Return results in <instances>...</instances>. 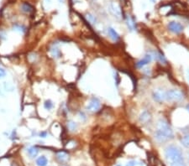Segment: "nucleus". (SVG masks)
I'll list each match as a JSON object with an SVG mask.
<instances>
[{"instance_id":"nucleus-1","label":"nucleus","mask_w":189,"mask_h":166,"mask_svg":"<svg viewBox=\"0 0 189 166\" xmlns=\"http://www.w3.org/2000/svg\"><path fill=\"white\" fill-rule=\"evenodd\" d=\"M155 139L159 143H165L172 138V129L165 119H161L157 124V130L155 132Z\"/></svg>"},{"instance_id":"nucleus-2","label":"nucleus","mask_w":189,"mask_h":166,"mask_svg":"<svg viewBox=\"0 0 189 166\" xmlns=\"http://www.w3.org/2000/svg\"><path fill=\"white\" fill-rule=\"evenodd\" d=\"M165 156L166 160L170 163V164L184 161L181 149L175 145H170L166 147L165 149Z\"/></svg>"},{"instance_id":"nucleus-3","label":"nucleus","mask_w":189,"mask_h":166,"mask_svg":"<svg viewBox=\"0 0 189 166\" xmlns=\"http://www.w3.org/2000/svg\"><path fill=\"white\" fill-rule=\"evenodd\" d=\"M183 99V94L179 90L171 89L166 92V100L169 102H181Z\"/></svg>"},{"instance_id":"nucleus-4","label":"nucleus","mask_w":189,"mask_h":166,"mask_svg":"<svg viewBox=\"0 0 189 166\" xmlns=\"http://www.w3.org/2000/svg\"><path fill=\"white\" fill-rule=\"evenodd\" d=\"M109 12H110V13H111L115 18H117V19L122 18V8H121V6H120L117 2L111 1V2L109 3Z\"/></svg>"},{"instance_id":"nucleus-5","label":"nucleus","mask_w":189,"mask_h":166,"mask_svg":"<svg viewBox=\"0 0 189 166\" xmlns=\"http://www.w3.org/2000/svg\"><path fill=\"white\" fill-rule=\"evenodd\" d=\"M101 108V102L99 98H92L88 103V105L86 106V109L92 113H97L99 112Z\"/></svg>"},{"instance_id":"nucleus-6","label":"nucleus","mask_w":189,"mask_h":166,"mask_svg":"<svg viewBox=\"0 0 189 166\" xmlns=\"http://www.w3.org/2000/svg\"><path fill=\"white\" fill-rule=\"evenodd\" d=\"M152 98L156 103H162L166 100V92L162 89L155 90L152 93Z\"/></svg>"},{"instance_id":"nucleus-7","label":"nucleus","mask_w":189,"mask_h":166,"mask_svg":"<svg viewBox=\"0 0 189 166\" xmlns=\"http://www.w3.org/2000/svg\"><path fill=\"white\" fill-rule=\"evenodd\" d=\"M168 29L174 34H180L183 30V26L178 22L172 21L168 24Z\"/></svg>"},{"instance_id":"nucleus-8","label":"nucleus","mask_w":189,"mask_h":166,"mask_svg":"<svg viewBox=\"0 0 189 166\" xmlns=\"http://www.w3.org/2000/svg\"><path fill=\"white\" fill-rule=\"evenodd\" d=\"M151 61H152V55H151V54H146V55H145L144 58L140 60V61L135 64V66L139 69L143 68L144 66H146V65L151 63Z\"/></svg>"},{"instance_id":"nucleus-9","label":"nucleus","mask_w":189,"mask_h":166,"mask_svg":"<svg viewBox=\"0 0 189 166\" xmlns=\"http://www.w3.org/2000/svg\"><path fill=\"white\" fill-rule=\"evenodd\" d=\"M49 52H50L51 57L53 59L57 60V59H60L61 57V51L56 44H53L51 45L50 49H49Z\"/></svg>"},{"instance_id":"nucleus-10","label":"nucleus","mask_w":189,"mask_h":166,"mask_svg":"<svg viewBox=\"0 0 189 166\" xmlns=\"http://www.w3.org/2000/svg\"><path fill=\"white\" fill-rule=\"evenodd\" d=\"M151 120V114L146 110L143 111L139 116V121L142 124L148 123Z\"/></svg>"},{"instance_id":"nucleus-11","label":"nucleus","mask_w":189,"mask_h":166,"mask_svg":"<svg viewBox=\"0 0 189 166\" xmlns=\"http://www.w3.org/2000/svg\"><path fill=\"white\" fill-rule=\"evenodd\" d=\"M56 159L60 162V163H65L68 160L69 158V154L66 151H59L56 154Z\"/></svg>"},{"instance_id":"nucleus-12","label":"nucleus","mask_w":189,"mask_h":166,"mask_svg":"<svg viewBox=\"0 0 189 166\" xmlns=\"http://www.w3.org/2000/svg\"><path fill=\"white\" fill-rule=\"evenodd\" d=\"M39 148L36 146H31L27 148V153L29 156V158H35L37 157L38 153H39Z\"/></svg>"},{"instance_id":"nucleus-13","label":"nucleus","mask_w":189,"mask_h":166,"mask_svg":"<svg viewBox=\"0 0 189 166\" xmlns=\"http://www.w3.org/2000/svg\"><path fill=\"white\" fill-rule=\"evenodd\" d=\"M21 10L22 12L27 13V14H30L34 12V8H33L32 5H30L29 3H23L21 4Z\"/></svg>"},{"instance_id":"nucleus-14","label":"nucleus","mask_w":189,"mask_h":166,"mask_svg":"<svg viewBox=\"0 0 189 166\" xmlns=\"http://www.w3.org/2000/svg\"><path fill=\"white\" fill-rule=\"evenodd\" d=\"M108 34L114 41H118L120 39V34H118L117 32L115 31V29H114L113 28H109L108 29Z\"/></svg>"},{"instance_id":"nucleus-15","label":"nucleus","mask_w":189,"mask_h":166,"mask_svg":"<svg viewBox=\"0 0 189 166\" xmlns=\"http://www.w3.org/2000/svg\"><path fill=\"white\" fill-rule=\"evenodd\" d=\"M35 163L37 166H46L48 163V159L45 155H41L36 158Z\"/></svg>"},{"instance_id":"nucleus-16","label":"nucleus","mask_w":189,"mask_h":166,"mask_svg":"<svg viewBox=\"0 0 189 166\" xmlns=\"http://www.w3.org/2000/svg\"><path fill=\"white\" fill-rule=\"evenodd\" d=\"M13 30L14 31H18L19 33H22V34H24L26 33L27 29L26 27L23 25V24H14L13 25Z\"/></svg>"},{"instance_id":"nucleus-17","label":"nucleus","mask_w":189,"mask_h":166,"mask_svg":"<svg viewBox=\"0 0 189 166\" xmlns=\"http://www.w3.org/2000/svg\"><path fill=\"white\" fill-rule=\"evenodd\" d=\"M67 129L69 130L70 132H76L77 130V128H78L77 123H75V122L72 121V120H70V121L67 122Z\"/></svg>"},{"instance_id":"nucleus-18","label":"nucleus","mask_w":189,"mask_h":166,"mask_svg":"<svg viewBox=\"0 0 189 166\" xmlns=\"http://www.w3.org/2000/svg\"><path fill=\"white\" fill-rule=\"evenodd\" d=\"M126 20H127V25H128L129 29H130L131 31H132V30H135V23L134 18L128 16L127 18H126Z\"/></svg>"},{"instance_id":"nucleus-19","label":"nucleus","mask_w":189,"mask_h":166,"mask_svg":"<svg viewBox=\"0 0 189 166\" xmlns=\"http://www.w3.org/2000/svg\"><path fill=\"white\" fill-rule=\"evenodd\" d=\"M53 108H54V103L51 99H47V100L45 101V103H44V108H45V110L51 111Z\"/></svg>"},{"instance_id":"nucleus-20","label":"nucleus","mask_w":189,"mask_h":166,"mask_svg":"<svg viewBox=\"0 0 189 166\" xmlns=\"http://www.w3.org/2000/svg\"><path fill=\"white\" fill-rule=\"evenodd\" d=\"M3 87H4V89L7 92H13V90H14V87L11 83H9V82H3Z\"/></svg>"},{"instance_id":"nucleus-21","label":"nucleus","mask_w":189,"mask_h":166,"mask_svg":"<svg viewBox=\"0 0 189 166\" xmlns=\"http://www.w3.org/2000/svg\"><path fill=\"white\" fill-rule=\"evenodd\" d=\"M86 18L88 20V22H90L91 24H96L97 23V18H95V16H93V14H91V13H88L87 16H86Z\"/></svg>"},{"instance_id":"nucleus-22","label":"nucleus","mask_w":189,"mask_h":166,"mask_svg":"<svg viewBox=\"0 0 189 166\" xmlns=\"http://www.w3.org/2000/svg\"><path fill=\"white\" fill-rule=\"evenodd\" d=\"M78 116H79V118L83 123H86L87 120H88V117L86 115V113L83 111H79L78 112Z\"/></svg>"},{"instance_id":"nucleus-23","label":"nucleus","mask_w":189,"mask_h":166,"mask_svg":"<svg viewBox=\"0 0 189 166\" xmlns=\"http://www.w3.org/2000/svg\"><path fill=\"white\" fill-rule=\"evenodd\" d=\"M181 141V143H182V144H183L185 147L189 148V135H186V136L182 137Z\"/></svg>"},{"instance_id":"nucleus-24","label":"nucleus","mask_w":189,"mask_h":166,"mask_svg":"<svg viewBox=\"0 0 189 166\" xmlns=\"http://www.w3.org/2000/svg\"><path fill=\"white\" fill-rule=\"evenodd\" d=\"M141 164H142V163H139V162H137V161L135 160H130L126 163V166H138L141 165Z\"/></svg>"},{"instance_id":"nucleus-25","label":"nucleus","mask_w":189,"mask_h":166,"mask_svg":"<svg viewBox=\"0 0 189 166\" xmlns=\"http://www.w3.org/2000/svg\"><path fill=\"white\" fill-rule=\"evenodd\" d=\"M6 75H7V72L3 68H1L0 67V79H2L3 77H6Z\"/></svg>"},{"instance_id":"nucleus-26","label":"nucleus","mask_w":189,"mask_h":166,"mask_svg":"<svg viewBox=\"0 0 189 166\" xmlns=\"http://www.w3.org/2000/svg\"><path fill=\"white\" fill-rule=\"evenodd\" d=\"M157 56H156V58L159 60V61H161V62H166V59L165 57L163 56L162 55H161V54H157Z\"/></svg>"},{"instance_id":"nucleus-27","label":"nucleus","mask_w":189,"mask_h":166,"mask_svg":"<svg viewBox=\"0 0 189 166\" xmlns=\"http://www.w3.org/2000/svg\"><path fill=\"white\" fill-rule=\"evenodd\" d=\"M170 166H186L184 161H181V162H177V163H171Z\"/></svg>"},{"instance_id":"nucleus-28","label":"nucleus","mask_w":189,"mask_h":166,"mask_svg":"<svg viewBox=\"0 0 189 166\" xmlns=\"http://www.w3.org/2000/svg\"><path fill=\"white\" fill-rule=\"evenodd\" d=\"M39 137L45 138L47 137V132L46 131H41L40 133H39Z\"/></svg>"},{"instance_id":"nucleus-29","label":"nucleus","mask_w":189,"mask_h":166,"mask_svg":"<svg viewBox=\"0 0 189 166\" xmlns=\"http://www.w3.org/2000/svg\"><path fill=\"white\" fill-rule=\"evenodd\" d=\"M186 77H187V80L189 81V69L186 71Z\"/></svg>"},{"instance_id":"nucleus-30","label":"nucleus","mask_w":189,"mask_h":166,"mask_svg":"<svg viewBox=\"0 0 189 166\" xmlns=\"http://www.w3.org/2000/svg\"><path fill=\"white\" fill-rule=\"evenodd\" d=\"M0 96H3H3H4V95H3V92H1V90H0Z\"/></svg>"},{"instance_id":"nucleus-31","label":"nucleus","mask_w":189,"mask_h":166,"mask_svg":"<svg viewBox=\"0 0 189 166\" xmlns=\"http://www.w3.org/2000/svg\"><path fill=\"white\" fill-rule=\"evenodd\" d=\"M186 109H187V110H188V112H189V105L186 106Z\"/></svg>"},{"instance_id":"nucleus-32","label":"nucleus","mask_w":189,"mask_h":166,"mask_svg":"<svg viewBox=\"0 0 189 166\" xmlns=\"http://www.w3.org/2000/svg\"><path fill=\"white\" fill-rule=\"evenodd\" d=\"M151 2H155L156 0H151Z\"/></svg>"}]
</instances>
